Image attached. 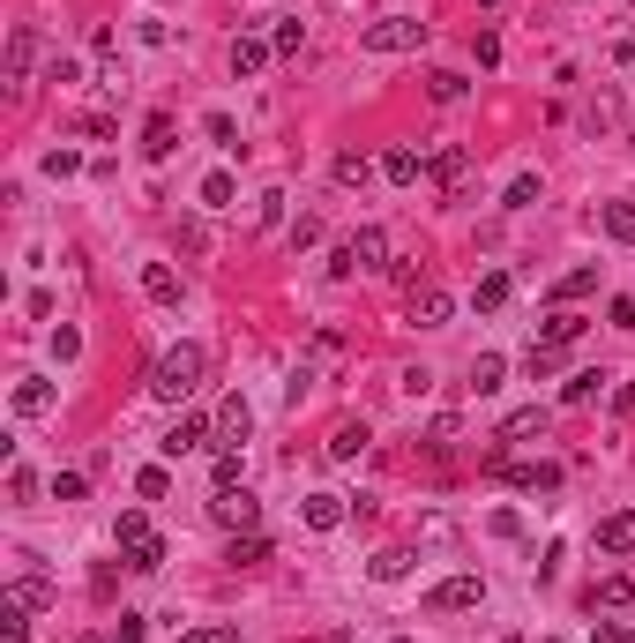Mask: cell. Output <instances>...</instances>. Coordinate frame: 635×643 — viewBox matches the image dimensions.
Here are the masks:
<instances>
[{"instance_id": "obj_38", "label": "cell", "mask_w": 635, "mask_h": 643, "mask_svg": "<svg viewBox=\"0 0 635 643\" xmlns=\"http://www.w3.org/2000/svg\"><path fill=\"white\" fill-rule=\"evenodd\" d=\"M508 210H531V202H538V172H516V180H508Z\"/></svg>"}, {"instance_id": "obj_16", "label": "cell", "mask_w": 635, "mask_h": 643, "mask_svg": "<svg viewBox=\"0 0 635 643\" xmlns=\"http://www.w3.org/2000/svg\"><path fill=\"white\" fill-rule=\"evenodd\" d=\"M426 172H434V180L456 195V187H464V172H471V150H464V143H441L434 158H426Z\"/></svg>"}, {"instance_id": "obj_20", "label": "cell", "mask_w": 635, "mask_h": 643, "mask_svg": "<svg viewBox=\"0 0 635 643\" xmlns=\"http://www.w3.org/2000/svg\"><path fill=\"white\" fill-rule=\"evenodd\" d=\"M508 486H523V494H561V464H508Z\"/></svg>"}, {"instance_id": "obj_48", "label": "cell", "mask_w": 635, "mask_h": 643, "mask_svg": "<svg viewBox=\"0 0 635 643\" xmlns=\"http://www.w3.org/2000/svg\"><path fill=\"white\" fill-rule=\"evenodd\" d=\"M591 643H628V621H591Z\"/></svg>"}, {"instance_id": "obj_39", "label": "cell", "mask_w": 635, "mask_h": 643, "mask_svg": "<svg viewBox=\"0 0 635 643\" xmlns=\"http://www.w3.org/2000/svg\"><path fill=\"white\" fill-rule=\"evenodd\" d=\"M45 172H53V180H75V172H83V150H68V143L45 150Z\"/></svg>"}, {"instance_id": "obj_35", "label": "cell", "mask_w": 635, "mask_h": 643, "mask_svg": "<svg viewBox=\"0 0 635 643\" xmlns=\"http://www.w3.org/2000/svg\"><path fill=\"white\" fill-rule=\"evenodd\" d=\"M0 643H30V614L15 599H0Z\"/></svg>"}, {"instance_id": "obj_27", "label": "cell", "mask_w": 635, "mask_h": 643, "mask_svg": "<svg viewBox=\"0 0 635 643\" xmlns=\"http://www.w3.org/2000/svg\"><path fill=\"white\" fill-rule=\"evenodd\" d=\"M381 172H389L396 187H411V180H419V172H426V158H419V150H404V143H396L389 158H381Z\"/></svg>"}, {"instance_id": "obj_18", "label": "cell", "mask_w": 635, "mask_h": 643, "mask_svg": "<svg viewBox=\"0 0 635 643\" xmlns=\"http://www.w3.org/2000/svg\"><path fill=\"white\" fill-rule=\"evenodd\" d=\"M299 516H307V531H337L352 509H344V494H307V501H299Z\"/></svg>"}, {"instance_id": "obj_21", "label": "cell", "mask_w": 635, "mask_h": 643, "mask_svg": "<svg viewBox=\"0 0 635 643\" xmlns=\"http://www.w3.org/2000/svg\"><path fill=\"white\" fill-rule=\"evenodd\" d=\"M576 337H583V315H576V307H553V315L538 322V344H561V352H568Z\"/></svg>"}, {"instance_id": "obj_40", "label": "cell", "mask_w": 635, "mask_h": 643, "mask_svg": "<svg viewBox=\"0 0 635 643\" xmlns=\"http://www.w3.org/2000/svg\"><path fill=\"white\" fill-rule=\"evenodd\" d=\"M329 172H337V187H367V158H359V150H344Z\"/></svg>"}, {"instance_id": "obj_23", "label": "cell", "mask_w": 635, "mask_h": 643, "mask_svg": "<svg viewBox=\"0 0 635 643\" xmlns=\"http://www.w3.org/2000/svg\"><path fill=\"white\" fill-rule=\"evenodd\" d=\"M367 576H374V584H404V576H411V546H381V554L367 561Z\"/></svg>"}, {"instance_id": "obj_2", "label": "cell", "mask_w": 635, "mask_h": 643, "mask_svg": "<svg viewBox=\"0 0 635 643\" xmlns=\"http://www.w3.org/2000/svg\"><path fill=\"white\" fill-rule=\"evenodd\" d=\"M113 539H120V561H127L135 576H157V569H165V539L150 531V516H142V509H120Z\"/></svg>"}, {"instance_id": "obj_25", "label": "cell", "mask_w": 635, "mask_h": 643, "mask_svg": "<svg viewBox=\"0 0 635 643\" xmlns=\"http://www.w3.org/2000/svg\"><path fill=\"white\" fill-rule=\"evenodd\" d=\"M8 599L23 606V614H45V606H53V584H45V576H15V584H8Z\"/></svg>"}, {"instance_id": "obj_4", "label": "cell", "mask_w": 635, "mask_h": 643, "mask_svg": "<svg viewBox=\"0 0 635 643\" xmlns=\"http://www.w3.org/2000/svg\"><path fill=\"white\" fill-rule=\"evenodd\" d=\"M359 45H367V53H419L426 23H419V15H381V23L359 30Z\"/></svg>"}, {"instance_id": "obj_29", "label": "cell", "mask_w": 635, "mask_h": 643, "mask_svg": "<svg viewBox=\"0 0 635 643\" xmlns=\"http://www.w3.org/2000/svg\"><path fill=\"white\" fill-rule=\"evenodd\" d=\"M591 292H598V270H591V262H583V270H568L561 285H553V300L568 307V300H591Z\"/></svg>"}, {"instance_id": "obj_54", "label": "cell", "mask_w": 635, "mask_h": 643, "mask_svg": "<svg viewBox=\"0 0 635 643\" xmlns=\"http://www.w3.org/2000/svg\"><path fill=\"white\" fill-rule=\"evenodd\" d=\"M538 643H561V636H538Z\"/></svg>"}, {"instance_id": "obj_42", "label": "cell", "mask_w": 635, "mask_h": 643, "mask_svg": "<svg viewBox=\"0 0 635 643\" xmlns=\"http://www.w3.org/2000/svg\"><path fill=\"white\" fill-rule=\"evenodd\" d=\"M598 389H606V374H576V382H568V389H561V404H591V397H598Z\"/></svg>"}, {"instance_id": "obj_7", "label": "cell", "mask_w": 635, "mask_h": 643, "mask_svg": "<svg viewBox=\"0 0 635 643\" xmlns=\"http://www.w3.org/2000/svg\"><path fill=\"white\" fill-rule=\"evenodd\" d=\"M210 524H225V531H254V524H262V501H254L247 486H225V494L210 501Z\"/></svg>"}, {"instance_id": "obj_45", "label": "cell", "mask_w": 635, "mask_h": 643, "mask_svg": "<svg viewBox=\"0 0 635 643\" xmlns=\"http://www.w3.org/2000/svg\"><path fill=\"white\" fill-rule=\"evenodd\" d=\"M471 53H479V68H501V38H494V30H479V38H471Z\"/></svg>"}, {"instance_id": "obj_49", "label": "cell", "mask_w": 635, "mask_h": 643, "mask_svg": "<svg viewBox=\"0 0 635 643\" xmlns=\"http://www.w3.org/2000/svg\"><path fill=\"white\" fill-rule=\"evenodd\" d=\"M180 643H240V636H232V629H187Z\"/></svg>"}, {"instance_id": "obj_50", "label": "cell", "mask_w": 635, "mask_h": 643, "mask_svg": "<svg viewBox=\"0 0 635 643\" xmlns=\"http://www.w3.org/2000/svg\"><path fill=\"white\" fill-rule=\"evenodd\" d=\"M613 322H621V329H635V300H613Z\"/></svg>"}, {"instance_id": "obj_31", "label": "cell", "mask_w": 635, "mask_h": 643, "mask_svg": "<svg viewBox=\"0 0 635 643\" xmlns=\"http://www.w3.org/2000/svg\"><path fill=\"white\" fill-rule=\"evenodd\" d=\"M591 606H606V614H621V606H635V584H628V576H606V584L591 591Z\"/></svg>"}, {"instance_id": "obj_28", "label": "cell", "mask_w": 635, "mask_h": 643, "mask_svg": "<svg viewBox=\"0 0 635 643\" xmlns=\"http://www.w3.org/2000/svg\"><path fill=\"white\" fill-rule=\"evenodd\" d=\"M232 202H240V180H232V172H210V180H202V210H232Z\"/></svg>"}, {"instance_id": "obj_12", "label": "cell", "mask_w": 635, "mask_h": 643, "mask_svg": "<svg viewBox=\"0 0 635 643\" xmlns=\"http://www.w3.org/2000/svg\"><path fill=\"white\" fill-rule=\"evenodd\" d=\"M172 150H180V120H172V113H150V120H142V158L165 165Z\"/></svg>"}, {"instance_id": "obj_6", "label": "cell", "mask_w": 635, "mask_h": 643, "mask_svg": "<svg viewBox=\"0 0 635 643\" xmlns=\"http://www.w3.org/2000/svg\"><path fill=\"white\" fill-rule=\"evenodd\" d=\"M30 60H38V30H30V23H15V30H8V68H0L8 98H23V90H30Z\"/></svg>"}, {"instance_id": "obj_3", "label": "cell", "mask_w": 635, "mask_h": 643, "mask_svg": "<svg viewBox=\"0 0 635 643\" xmlns=\"http://www.w3.org/2000/svg\"><path fill=\"white\" fill-rule=\"evenodd\" d=\"M367 270H389V232L381 225H359L337 247V262H329V277H367Z\"/></svg>"}, {"instance_id": "obj_41", "label": "cell", "mask_w": 635, "mask_h": 643, "mask_svg": "<svg viewBox=\"0 0 635 643\" xmlns=\"http://www.w3.org/2000/svg\"><path fill=\"white\" fill-rule=\"evenodd\" d=\"M269 45H277V53H299V45H307V23H292V15H284V23L269 30Z\"/></svg>"}, {"instance_id": "obj_9", "label": "cell", "mask_w": 635, "mask_h": 643, "mask_svg": "<svg viewBox=\"0 0 635 643\" xmlns=\"http://www.w3.org/2000/svg\"><path fill=\"white\" fill-rule=\"evenodd\" d=\"M247 434H254V404L232 389V397L217 404V442H225V449H247Z\"/></svg>"}, {"instance_id": "obj_24", "label": "cell", "mask_w": 635, "mask_h": 643, "mask_svg": "<svg viewBox=\"0 0 635 643\" xmlns=\"http://www.w3.org/2000/svg\"><path fill=\"white\" fill-rule=\"evenodd\" d=\"M508 292H516V277H508V270H486L471 300H479V315H501V307H508Z\"/></svg>"}, {"instance_id": "obj_13", "label": "cell", "mask_w": 635, "mask_h": 643, "mask_svg": "<svg viewBox=\"0 0 635 643\" xmlns=\"http://www.w3.org/2000/svg\"><path fill=\"white\" fill-rule=\"evenodd\" d=\"M546 427H553V412H546V404H523V412H508L494 434H501L508 449H516V442H531V434H546Z\"/></svg>"}, {"instance_id": "obj_19", "label": "cell", "mask_w": 635, "mask_h": 643, "mask_svg": "<svg viewBox=\"0 0 635 643\" xmlns=\"http://www.w3.org/2000/svg\"><path fill=\"white\" fill-rule=\"evenodd\" d=\"M142 292H150L157 307H180V270H172V262H142Z\"/></svg>"}, {"instance_id": "obj_8", "label": "cell", "mask_w": 635, "mask_h": 643, "mask_svg": "<svg viewBox=\"0 0 635 643\" xmlns=\"http://www.w3.org/2000/svg\"><path fill=\"white\" fill-rule=\"evenodd\" d=\"M210 434H217V419H202V412H180V419L165 427V457H172V464H180V457H195V449L210 442Z\"/></svg>"}, {"instance_id": "obj_17", "label": "cell", "mask_w": 635, "mask_h": 643, "mask_svg": "<svg viewBox=\"0 0 635 643\" xmlns=\"http://www.w3.org/2000/svg\"><path fill=\"white\" fill-rule=\"evenodd\" d=\"M269 60H277V45H269V38H254V30H247V38H232V75H262Z\"/></svg>"}, {"instance_id": "obj_34", "label": "cell", "mask_w": 635, "mask_h": 643, "mask_svg": "<svg viewBox=\"0 0 635 643\" xmlns=\"http://www.w3.org/2000/svg\"><path fill=\"white\" fill-rule=\"evenodd\" d=\"M135 494H142V501H165V494H172V472H165V464H142V472H135Z\"/></svg>"}, {"instance_id": "obj_26", "label": "cell", "mask_w": 635, "mask_h": 643, "mask_svg": "<svg viewBox=\"0 0 635 643\" xmlns=\"http://www.w3.org/2000/svg\"><path fill=\"white\" fill-rule=\"evenodd\" d=\"M262 561H269L262 531H232V569H262Z\"/></svg>"}, {"instance_id": "obj_47", "label": "cell", "mask_w": 635, "mask_h": 643, "mask_svg": "<svg viewBox=\"0 0 635 643\" xmlns=\"http://www.w3.org/2000/svg\"><path fill=\"white\" fill-rule=\"evenodd\" d=\"M494 539H523V516L516 509H494Z\"/></svg>"}, {"instance_id": "obj_43", "label": "cell", "mask_w": 635, "mask_h": 643, "mask_svg": "<svg viewBox=\"0 0 635 643\" xmlns=\"http://www.w3.org/2000/svg\"><path fill=\"white\" fill-rule=\"evenodd\" d=\"M202 128H210V143H217V150H240V128H232V113H210Z\"/></svg>"}, {"instance_id": "obj_55", "label": "cell", "mask_w": 635, "mask_h": 643, "mask_svg": "<svg viewBox=\"0 0 635 643\" xmlns=\"http://www.w3.org/2000/svg\"><path fill=\"white\" fill-rule=\"evenodd\" d=\"M389 643H411V636H389Z\"/></svg>"}, {"instance_id": "obj_33", "label": "cell", "mask_w": 635, "mask_h": 643, "mask_svg": "<svg viewBox=\"0 0 635 643\" xmlns=\"http://www.w3.org/2000/svg\"><path fill=\"white\" fill-rule=\"evenodd\" d=\"M523 374H531V382H553V374H561V344H531Z\"/></svg>"}, {"instance_id": "obj_22", "label": "cell", "mask_w": 635, "mask_h": 643, "mask_svg": "<svg viewBox=\"0 0 635 643\" xmlns=\"http://www.w3.org/2000/svg\"><path fill=\"white\" fill-rule=\"evenodd\" d=\"M501 382H508V359H501V352H479V359H471V397H494Z\"/></svg>"}, {"instance_id": "obj_1", "label": "cell", "mask_w": 635, "mask_h": 643, "mask_svg": "<svg viewBox=\"0 0 635 643\" xmlns=\"http://www.w3.org/2000/svg\"><path fill=\"white\" fill-rule=\"evenodd\" d=\"M202 374H210V352H202V344H172V352L150 367V397L157 404H187L202 389Z\"/></svg>"}, {"instance_id": "obj_30", "label": "cell", "mask_w": 635, "mask_h": 643, "mask_svg": "<svg viewBox=\"0 0 635 643\" xmlns=\"http://www.w3.org/2000/svg\"><path fill=\"white\" fill-rule=\"evenodd\" d=\"M464 75H456V68H434V75H426V98H434V105H456V98H464Z\"/></svg>"}, {"instance_id": "obj_44", "label": "cell", "mask_w": 635, "mask_h": 643, "mask_svg": "<svg viewBox=\"0 0 635 643\" xmlns=\"http://www.w3.org/2000/svg\"><path fill=\"white\" fill-rule=\"evenodd\" d=\"M83 494H90L83 472H53V501H83Z\"/></svg>"}, {"instance_id": "obj_15", "label": "cell", "mask_w": 635, "mask_h": 643, "mask_svg": "<svg viewBox=\"0 0 635 643\" xmlns=\"http://www.w3.org/2000/svg\"><path fill=\"white\" fill-rule=\"evenodd\" d=\"M449 315H456V300H449L441 285H419V292H411V322H419V329H441Z\"/></svg>"}, {"instance_id": "obj_36", "label": "cell", "mask_w": 635, "mask_h": 643, "mask_svg": "<svg viewBox=\"0 0 635 643\" xmlns=\"http://www.w3.org/2000/svg\"><path fill=\"white\" fill-rule=\"evenodd\" d=\"M45 344H53V359H60V367H68V359H83V329H75V322H60Z\"/></svg>"}, {"instance_id": "obj_52", "label": "cell", "mask_w": 635, "mask_h": 643, "mask_svg": "<svg viewBox=\"0 0 635 643\" xmlns=\"http://www.w3.org/2000/svg\"><path fill=\"white\" fill-rule=\"evenodd\" d=\"M90 643H135V636H127V629H105V636H90Z\"/></svg>"}, {"instance_id": "obj_46", "label": "cell", "mask_w": 635, "mask_h": 643, "mask_svg": "<svg viewBox=\"0 0 635 643\" xmlns=\"http://www.w3.org/2000/svg\"><path fill=\"white\" fill-rule=\"evenodd\" d=\"M8 494H15V501H38V479H30L23 464H15V472H8Z\"/></svg>"}, {"instance_id": "obj_56", "label": "cell", "mask_w": 635, "mask_h": 643, "mask_svg": "<svg viewBox=\"0 0 635 643\" xmlns=\"http://www.w3.org/2000/svg\"><path fill=\"white\" fill-rule=\"evenodd\" d=\"M508 643H523V636H508Z\"/></svg>"}, {"instance_id": "obj_32", "label": "cell", "mask_w": 635, "mask_h": 643, "mask_svg": "<svg viewBox=\"0 0 635 643\" xmlns=\"http://www.w3.org/2000/svg\"><path fill=\"white\" fill-rule=\"evenodd\" d=\"M606 240L635 247V202H606Z\"/></svg>"}, {"instance_id": "obj_11", "label": "cell", "mask_w": 635, "mask_h": 643, "mask_svg": "<svg viewBox=\"0 0 635 643\" xmlns=\"http://www.w3.org/2000/svg\"><path fill=\"white\" fill-rule=\"evenodd\" d=\"M367 442H374L367 419H337V427H329V464H359V457H367Z\"/></svg>"}, {"instance_id": "obj_37", "label": "cell", "mask_w": 635, "mask_h": 643, "mask_svg": "<svg viewBox=\"0 0 635 643\" xmlns=\"http://www.w3.org/2000/svg\"><path fill=\"white\" fill-rule=\"evenodd\" d=\"M210 479H217V494H225V486H240V479H247V464H240V449H217V464H210Z\"/></svg>"}, {"instance_id": "obj_5", "label": "cell", "mask_w": 635, "mask_h": 643, "mask_svg": "<svg viewBox=\"0 0 635 643\" xmlns=\"http://www.w3.org/2000/svg\"><path fill=\"white\" fill-rule=\"evenodd\" d=\"M471 606H486V576H441L426 591V614H471Z\"/></svg>"}, {"instance_id": "obj_10", "label": "cell", "mask_w": 635, "mask_h": 643, "mask_svg": "<svg viewBox=\"0 0 635 643\" xmlns=\"http://www.w3.org/2000/svg\"><path fill=\"white\" fill-rule=\"evenodd\" d=\"M8 404H15V419H45V412H53V404H60V389L45 382V374H23Z\"/></svg>"}, {"instance_id": "obj_14", "label": "cell", "mask_w": 635, "mask_h": 643, "mask_svg": "<svg viewBox=\"0 0 635 643\" xmlns=\"http://www.w3.org/2000/svg\"><path fill=\"white\" fill-rule=\"evenodd\" d=\"M598 554H635V509L598 516Z\"/></svg>"}, {"instance_id": "obj_51", "label": "cell", "mask_w": 635, "mask_h": 643, "mask_svg": "<svg viewBox=\"0 0 635 643\" xmlns=\"http://www.w3.org/2000/svg\"><path fill=\"white\" fill-rule=\"evenodd\" d=\"M613 404H621V412H635V382H621V397H613Z\"/></svg>"}, {"instance_id": "obj_53", "label": "cell", "mask_w": 635, "mask_h": 643, "mask_svg": "<svg viewBox=\"0 0 635 643\" xmlns=\"http://www.w3.org/2000/svg\"><path fill=\"white\" fill-rule=\"evenodd\" d=\"M479 8H501V0H479Z\"/></svg>"}]
</instances>
